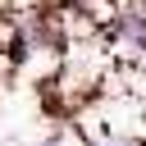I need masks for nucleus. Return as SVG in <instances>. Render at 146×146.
Here are the masks:
<instances>
[{
	"instance_id": "3",
	"label": "nucleus",
	"mask_w": 146,
	"mask_h": 146,
	"mask_svg": "<svg viewBox=\"0 0 146 146\" xmlns=\"http://www.w3.org/2000/svg\"><path fill=\"white\" fill-rule=\"evenodd\" d=\"M41 146H64V141H59V137H50V141H41Z\"/></svg>"
},
{
	"instance_id": "1",
	"label": "nucleus",
	"mask_w": 146,
	"mask_h": 146,
	"mask_svg": "<svg viewBox=\"0 0 146 146\" xmlns=\"http://www.w3.org/2000/svg\"><path fill=\"white\" fill-rule=\"evenodd\" d=\"M114 32L123 36V46H128L132 55L146 59V9H123L119 23H114Z\"/></svg>"
},
{
	"instance_id": "2",
	"label": "nucleus",
	"mask_w": 146,
	"mask_h": 146,
	"mask_svg": "<svg viewBox=\"0 0 146 146\" xmlns=\"http://www.w3.org/2000/svg\"><path fill=\"white\" fill-rule=\"evenodd\" d=\"M96 146H146L141 137H114V141H96Z\"/></svg>"
}]
</instances>
